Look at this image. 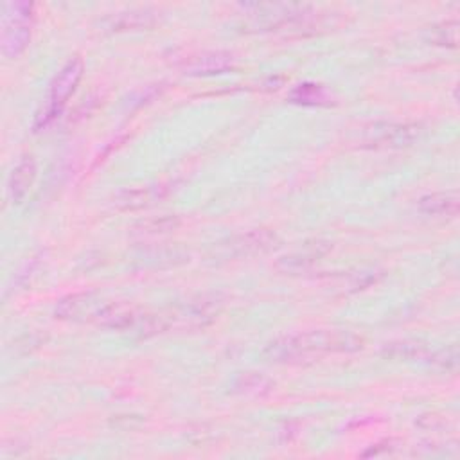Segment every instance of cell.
Returning <instances> with one entry per match:
<instances>
[{
  "label": "cell",
  "instance_id": "6da1fadb",
  "mask_svg": "<svg viewBox=\"0 0 460 460\" xmlns=\"http://www.w3.org/2000/svg\"><path fill=\"white\" fill-rule=\"evenodd\" d=\"M359 349H363V340L354 332L314 329L280 336L270 341L262 354L273 363H295L332 352H356Z\"/></svg>",
  "mask_w": 460,
  "mask_h": 460
},
{
  "label": "cell",
  "instance_id": "7a4b0ae2",
  "mask_svg": "<svg viewBox=\"0 0 460 460\" xmlns=\"http://www.w3.org/2000/svg\"><path fill=\"white\" fill-rule=\"evenodd\" d=\"M83 70H84V65H83L81 58H70L58 70V74L50 81L47 102L38 111L36 119H34V128H45L59 113V110L65 106L68 97L77 88V84H79V81L83 77Z\"/></svg>",
  "mask_w": 460,
  "mask_h": 460
},
{
  "label": "cell",
  "instance_id": "3957f363",
  "mask_svg": "<svg viewBox=\"0 0 460 460\" xmlns=\"http://www.w3.org/2000/svg\"><path fill=\"white\" fill-rule=\"evenodd\" d=\"M32 4L9 2L2 14V54L18 58L29 45L32 27Z\"/></svg>",
  "mask_w": 460,
  "mask_h": 460
},
{
  "label": "cell",
  "instance_id": "277c9868",
  "mask_svg": "<svg viewBox=\"0 0 460 460\" xmlns=\"http://www.w3.org/2000/svg\"><path fill=\"white\" fill-rule=\"evenodd\" d=\"M241 9L248 18V25L257 31L295 25L311 16V7L305 4H244Z\"/></svg>",
  "mask_w": 460,
  "mask_h": 460
},
{
  "label": "cell",
  "instance_id": "5b68a950",
  "mask_svg": "<svg viewBox=\"0 0 460 460\" xmlns=\"http://www.w3.org/2000/svg\"><path fill=\"white\" fill-rule=\"evenodd\" d=\"M385 358L401 359V361H419L440 370H455L458 365L456 349L431 350L429 347L419 341H392L383 349Z\"/></svg>",
  "mask_w": 460,
  "mask_h": 460
},
{
  "label": "cell",
  "instance_id": "8992f818",
  "mask_svg": "<svg viewBox=\"0 0 460 460\" xmlns=\"http://www.w3.org/2000/svg\"><path fill=\"white\" fill-rule=\"evenodd\" d=\"M422 133L417 122H377L367 129L363 138L365 147L374 149H397L411 146Z\"/></svg>",
  "mask_w": 460,
  "mask_h": 460
},
{
  "label": "cell",
  "instance_id": "52a82bcc",
  "mask_svg": "<svg viewBox=\"0 0 460 460\" xmlns=\"http://www.w3.org/2000/svg\"><path fill=\"white\" fill-rule=\"evenodd\" d=\"M275 243H277V235L273 232L257 228V230H250L246 234L230 237L226 241V244H221L219 253L226 259L228 257H248V255L264 253V252L271 250Z\"/></svg>",
  "mask_w": 460,
  "mask_h": 460
},
{
  "label": "cell",
  "instance_id": "ba28073f",
  "mask_svg": "<svg viewBox=\"0 0 460 460\" xmlns=\"http://www.w3.org/2000/svg\"><path fill=\"white\" fill-rule=\"evenodd\" d=\"M104 300L92 293V291H84V293H74L68 295L65 298H61L54 309L56 318L61 320H88V322H95L97 314L101 313V309L104 307Z\"/></svg>",
  "mask_w": 460,
  "mask_h": 460
},
{
  "label": "cell",
  "instance_id": "9c48e42d",
  "mask_svg": "<svg viewBox=\"0 0 460 460\" xmlns=\"http://www.w3.org/2000/svg\"><path fill=\"white\" fill-rule=\"evenodd\" d=\"M156 23V13L149 7H135L124 9L119 13H111L101 20V27L110 32L147 29Z\"/></svg>",
  "mask_w": 460,
  "mask_h": 460
},
{
  "label": "cell",
  "instance_id": "30bf717a",
  "mask_svg": "<svg viewBox=\"0 0 460 460\" xmlns=\"http://www.w3.org/2000/svg\"><path fill=\"white\" fill-rule=\"evenodd\" d=\"M36 160L32 155H23L13 167L7 178V194L13 203H20L31 190L36 180Z\"/></svg>",
  "mask_w": 460,
  "mask_h": 460
},
{
  "label": "cell",
  "instance_id": "8fae6325",
  "mask_svg": "<svg viewBox=\"0 0 460 460\" xmlns=\"http://www.w3.org/2000/svg\"><path fill=\"white\" fill-rule=\"evenodd\" d=\"M460 207V198L456 190H442V192H433L426 194L417 201L419 212L426 216H446L453 217L458 214Z\"/></svg>",
  "mask_w": 460,
  "mask_h": 460
},
{
  "label": "cell",
  "instance_id": "7c38bea8",
  "mask_svg": "<svg viewBox=\"0 0 460 460\" xmlns=\"http://www.w3.org/2000/svg\"><path fill=\"white\" fill-rule=\"evenodd\" d=\"M232 65V56L226 52H208L192 58L185 63L189 74H217Z\"/></svg>",
  "mask_w": 460,
  "mask_h": 460
},
{
  "label": "cell",
  "instance_id": "4fadbf2b",
  "mask_svg": "<svg viewBox=\"0 0 460 460\" xmlns=\"http://www.w3.org/2000/svg\"><path fill=\"white\" fill-rule=\"evenodd\" d=\"M273 388V381L261 372H243L234 381V392L243 395H264Z\"/></svg>",
  "mask_w": 460,
  "mask_h": 460
},
{
  "label": "cell",
  "instance_id": "5bb4252c",
  "mask_svg": "<svg viewBox=\"0 0 460 460\" xmlns=\"http://www.w3.org/2000/svg\"><path fill=\"white\" fill-rule=\"evenodd\" d=\"M156 198V192L151 187H137V189H124L117 194L115 205L119 208H142L149 205Z\"/></svg>",
  "mask_w": 460,
  "mask_h": 460
},
{
  "label": "cell",
  "instance_id": "9a60e30c",
  "mask_svg": "<svg viewBox=\"0 0 460 460\" xmlns=\"http://www.w3.org/2000/svg\"><path fill=\"white\" fill-rule=\"evenodd\" d=\"M428 40L435 45L456 47V43H458V22L456 20H446V22L435 23L428 31Z\"/></svg>",
  "mask_w": 460,
  "mask_h": 460
},
{
  "label": "cell",
  "instance_id": "2e32d148",
  "mask_svg": "<svg viewBox=\"0 0 460 460\" xmlns=\"http://www.w3.org/2000/svg\"><path fill=\"white\" fill-rule=\"evenodd\" d=\"M289 99L293 102H300V104H322L323 101H327V92L320 84L304 83V84H298L296 88H293V92L289 93Z\"/></svg>",
  "mask_w": 460,
  "mask_h": 460
},
{
  "label": "cell",
  "instance_id": "e0dca14e",
  "mask_svg": "<svg viewBox=\"0 0 460 460\" xmlns=\"http://www.w3.org/2000/svg\"><path fill=\"white\" fill-rule=\"evenodd\" d=\"M329 250V246H325V248H322V244L320 243H316L314 246H305V250H304V253L300 252V253H295V255H289V257H286V266L288 268H300V266H305V264H309V262H314V259H318L320 255H323L325 252Z\"/></svg>",
  "mask_w": 460,
  "mask_h": 460
},
{
  "label": "cell",
  "instance_id": "ac0fdd59",
  "mask_svg": "<svg viewBox=\"0 0 460 460\" xmlns=\"http://www.w3.org/2000/svg\"><path fill=\"white\" fill-rule=\"evenodd\" d=\"M180 225V221L176 217H171V216H162L160 219H147L144 221L140 226L142 230L146 232H167V230H172Z\"/></svg>",
  "mask_w": 460,
  "mask_h": 460
}]
</instances>
